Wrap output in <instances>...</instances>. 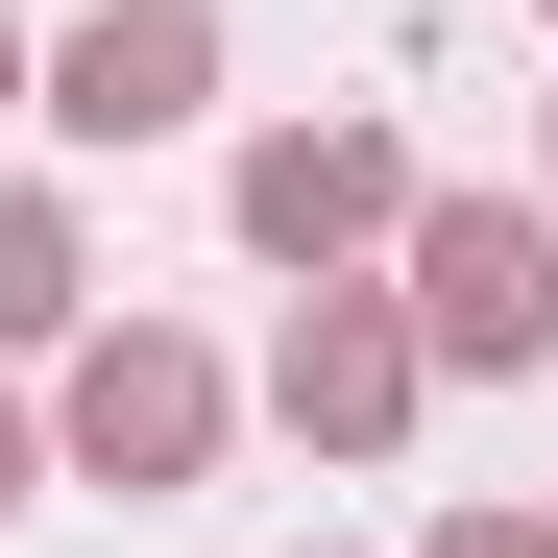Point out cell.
<instances>
[{
  "label": "cell",
  "instance_id": "obj_1",
  "mask_svg": "<svg viewBox=\"0 0 558 558\" xmlns=\"http://www.w3.org/2000/svg\"><path fill=\"white\" fill-rule=\"evenodd\" d=\"M389 243H413V364H534V340H558V219H510V195H413Z\"/></svg>",
  "mask_w": 558,
  "mask_h": 558
},
{
  "label": "cell",
  "instance_id": "obj_2",
  "mask_svg": "<svg viewBox=\"0 0 558 558\" xmlns=\"http://www.w3.org/2000/svg\"><path fill=\"white\" fill-rule=\"evenodd\" d=\"M195 98H219V25H195V0H98V25L49 49V122L73 146H170Z\"/></svg>",
  "mask_w": 558,
  "mask_h": 558
},
{
  "label": "cell",
  "instance_id": "obj_3",
  "mask_svg": "<svg viewBox=\"0 0 558 558\" xmlns=\"http://www.w3.org/2000/svg\"><path fill=\"white\" fill-rule=\"evenodd\" d=\"M195 437H219V364L195 340H98L73 364V461H98V486H195Z\"/></svg>",
  "mask_w": 558,
  "mask_h": 558
},
{
  "label": "cell",
  "instance_id": "obj_4",
  "mask_svg": "<svg viewBox=\"0 0 558 558\" xmlns=\"http://www.w3.org/2000/svg\"><path fill=\"white\" fill-rule=\"evenodd\" d=\"M389 219H413V170L364 146V122H292V146H243V243L340 267V243H389Z\"/></svg>",
  "mask_w": 558,
  "mask_h": 558
},
{
  "label": "cell",
  "instance_id": "obj_5",
  "mask_svg": "<svg viewBox=\"0 0 558 558\" xmlns=\"http://www.w3.org/2000/svg\"><path fill=\"white\" fill-rule=\"evenodd\" d=\"M267 389H292V437H340V461H364V437H413V316H364V292H316Z\"/></svg>",
  "mask_w": 558,
  "mask_h": 558
},
{
  "label": "cell",
  "instance_id": "obj_6",
  "mask_svg": "<svg viewBox=\"0 0 558 558\" xmlns=\"http://www.w3.org/2000/svg\"><path fill=\"white\" fill-rule=\"evenodd\" d=\"M49 316H73V219H49V195H0V340H49Z\"/></svg>",
  "mask_w": 558,
  "mask_h": 558
},
{
  "label": "cell",
  "instance_id": "obj_7",
  "mask_svg": "<svg viewBox=\"0 0 558 558\" xmlns=\"http://www.w3.org/2000/svg\"><path fill=\"white\" fill-rule=\"evenodd\" d=\"M437 558H558V534H534V510H461V534H437Z\"/></svg>",
  "mask_w": 558,
  "mask_h": 558
},
{
  "label": "cell",
  "instance_id": "obj_8",
  "mask_svg": "<svg viewBox=\"0 0 558 558\" xmlns=\"http://www.w3.org/2000/svg\"><path fill=\"white\" fill-rule=\"evenodd\" d=\"M0 510H25V413H0Z\"/></svg>",
  "mask_w": 558,
  "mask_h": 558
},
{
  "label": "cell",
  "instance_id": "obj_9",
  "mask_svg": "<svg viewBox=\"0 0 558 558\" xmlns=\"http://www.w3.org/2000/svg\"><path fill=\"white\" fill-rule=\"evenodd\" d=\"M0 73H25V25H0Z\"/></svg>",
  "mask_w": 558,
  "mask_h": 558
}]
</instances>
